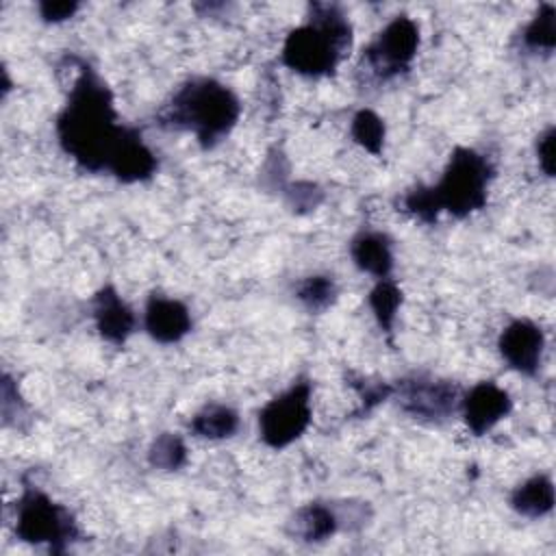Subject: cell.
<instances>
[{"label": "cell", "instance_id": "30bf717a", "mask_svg": "<svg viewBox=\"0 0 556 556\" xmlns=\"http://www.w3.org/2000/svg\"><path fill=\"white\" fill-rule=\"evenodd\" d=\"M513 408L510 395L495 382H478L460 397V410L473 434H484Z\"/></svg>", "mask_w": 556, "mask_h": 556}, {"label": "cell", "instance_id": "e0dca14e", "mask_svg": "<svg viewBox=\"0 0 556 556\" xmlns=\"http://www.w3.org/2000/svg\"><path fill=\"white\" fill-rule=\"evenodd\" d=\"M191 432L202 439H226L239 428V415L226 404H206L189 424Z\"/></svg>", "mask_w": 556, "mask_h": 556}, {"label": "cell", "instance_id": "4fadbf2b", "mask_svg": "<svg viewBox=\"0 0 556 556\" xmlns=\"http://www.w3.org/2000/svg\"><path fill=\"white\" fill-rule=\"evenodd\" d=\"M350 254L361 271H367L376 278H389L393 267V252L387 235L374 230L358 232L350 243Z\"/></svg>", "mask_w": 556, "mask_h": 556}, {"label": "cell", "instance_id": "7402d4cb", "mask_svg": "<svg viewBox=\"0 0 556 556\" xmlns=\"http://www.w3.org/2000/svg\"><path fill=\"white\" fill-rule=\"evenodd\" d=\"M337 298L334 280L328 276H308L298 287V300L308 311H324L328 308Z\"/></svg>", "mask_w": 556, "mask_h": 556}, {"label": "cell", "instance_id": "52a82bcc", "mask_svg": "<svg viewBox=\"0 0 556 556\" xmlns=\"http://www.w3.org/2000/svg\"><path fill=\"white\" fill-rule=\"evenodd\" d=\"M417 48L419 26L410 17L397 15L378 33L376 41L363 50V61L376 76L391 78L410 65Z\"/></svg>", "mask_w": 556, "mask_h": 556}, {"label": "cell", "instance_id": "6da1fadb", "mask_svg": "<svg viewBox=\"0 0 556 556\" xmlns=\"http://www.w3.org/2000/svg\"><path fill=\"white\" fill-rule=\"evenodd\" d=\"M135 132L117 124L113 96L104 80L78 61V74L56 117V137L65 154L87 172H109Z\"/></svg>", "mask_w": 556, "mask_h": 556}, {"label": "cell", "instance_id": "ffe728a7", "mask_svg": "<svg viewBox=\"0 0 556 556\" xmlns=\"http://www.w3.org/2000/svg\"><path fill=\"white\" fill-rule=\"evenodd\" d=\"M148 460L156 469L176 471L187 463V447L178 434L163 432L152 441L148 450Z\"/></svg>", "mask_w": 556, "mask_h": 556}, {"label": "cell", "instance_id": "7a4b0ae2", "mask_svg": "<svg viewBox=\"0 0 556 556\" xmlns=\"http://www.w3.org/2000/svg\"><path fill=\"white\" fill-rule=\"evenodd\" d=\"M239 113V98L226 85L213 78H191L161 109L159 124L193 132L208 150L232 130Z\"/></svg>", "mask_w": 556, "mask_h": 556}, {"label": "cell", "instance_id": "5bb4252c", "mask_svg": "<svg viewBox=\"0 0 556 556\" xmlns=\"http://www.w3.org/2000/svg\"><path fill=\"white\" fill-rule=\"evenodd\" d=\"M339 528L337 515L332 506H326L321 502H311L302 508L295 510V515L289 519V534L306 541V543H317L334 534Z\"/></svg>", "mask_w": 556, "mask_h": 556}, {"label": "cell", "instance_id": "7c38bea8", "mask_svg": "<svg viewBox=\"0 0 556 556\" xmlns=\"http://www.w3.org/2000/svg\"><path fill=\"white\" fill-rule=\"evenodd\" d=\"M93 319L100 337L115 345H122L135 328V315L130 306L111 285L102 287L93 295Z\"/></svg>", "mask_w": 556, "mask_h": 556}, {"label": "cell", "instance_id": "8fae6325", "mask_svg": "<svg viewBox=\"0 0 556 556\" xmlns=\"http://www.w3.org/2000/svg\"><path fill=\"white\" fill-rule=\"evenodd\" d=\"M143 324L154 341L176 343L191 330V315L180 300L154 293L146 304Z\"/></svg>", "mask_w": 556, "mask_h": 556}, {"label": "cell", "instance_id": "9c48e42d", "mask_svg": "<svg viewBox=\"0 0 556 556\" xmlns=\"http://www.w3.org/2000/svg\"><path fill=\"white\" fill-rule=\"evenodd\" d=\"M545 337L543 330L530 319L510 321L497 341L502 358L519 374L534 376L539 371Z\"/></svg>", "mask_w": 556, "mask_h": 556}, {"label": "cell", "instance_id": "3957f363", "mask_svg": "<svg viewBox=\"0 0 556 556\" xmlns=\"http://www.w3.org/2000/svg\"><path fill=\"white\" fill-rule=\"evenodd\" d=\"M352 43V26L337 4H311L304 26L293 28L282 46V63L302 76H328Z\"/></svg>", "mask_w": 556, "mask_h": 556}, {"label": "cell", "instance_id": "cb8c5ba5", "mask_svg": "<svg viewBox=\"0 0 556 556\" xmlns=\"http://www.w3.org/2000/svg\"><path fill=\"white\" fill-rule=\"evenodd\" d=\"M78 11V2H41L39 13L46 22H63Z\"/></svg>", "mask_w": 556, "mask_h": 556}, {"label": "cell", "instance_id": "277c9868", "mask_svg": "<svg viewBox=\"0 0 556 556\" xmlns=\"http://www.w3.org/2000/svg\"><path fill=\"white\" fill-rule=\"evenodd\" d=\"M491 178L493 165L484 154L473 148H456L441 180L426 189L437 215L447 211L454 217H467L486 204Z\"/></svg>", "mask_w": 556, "mask_h": 556}, {"label": "cell", "instance_id": "ac0fdd59", "mask_svg": "<svg viewBox=\"0 0 556 556\" xmlns=\"http://www.w3.org/2000/svg\"><path fill=\"white\" fill-rule=\"evenodd\" d=\"M523 46L530 50H545L552 52L556 43V9L545 2L539 7L530 24L521 33Z\"/></svg>", "mask_w": 556, "mask_h": 556}, {"label": "cell", "instance_id": "5b68a950", "mask_svg": "<svg viewBox=\"0 0 556 556\" xmlns=\"http://www.w3.org/2000/svg\"><path fill=\"white\" fill-rule=\"evenodd\" d=\"M15 534L33 545H48L50 552H63L78 536L72 513L50 500L43 491L26 484L15 504Z\"/></svg>", "mask_w": 556, "mask_h": 556}, {"label": "cell", "instance_id": "8992f818", "mask_svg": "<svg viewBox=\"0 0 556 556\" xmlns=\"http://www.w3.org/2000/svg\"><path fill=\"white\" fill-rule=\"evenodd\" d=\"M311 424V382L300 380L269 400L258 415V434L274 450L291 445Z\"/></svg>", "mask_w": 556, "mask_h": 556}, {"label": "cell", "instance_id": "2e32d148", "mask_svg": "<svg viewBox=\"0 0 556 556\" xmlns=\"http://www.w3.org/2000/svg\"><path fill=\"white\" fill-rule=\"evenodd\" d=\"M510 506L519 515L532 517V519L547 515L554 506V484L549 476L536 473L526 482H521L510 495Z\"/></svg>", "mask_w": 556, "mask_h": 556}, {"label": "cell", "instance_id": "603a6c76", "mask_svg": "<svg viewBox=\"0 0 556 556\" xmlns=\"http://www.w3.org/2000/svg\"><path fill=\"white\" fill-rule=\"evenodd\" d=\"M536 156L539 165L545 176H554V126H549L536 141Z\"/></svg>", "mask_w": 556, "mask_h": 556}, {"label": "cell", "instance_id": "44dd1931", "mask_svg": "<svg viewBox=\"0 0 556 556\" xmlns=\"http://www.w3.org/2000/svg\"><path fill=\"white\" fill-rule=\"evenodd\" d=\"M350 135L352 139L363 146L367 152L371 154H380L382 146H384V122L369 109H361L354 117H352V126H350Z\"/></svg>", "mask_w": 556, "mask_h": 556}, {"label": "cell", "instance_id": "9a60e30c", "mask_svg": "<svg viewBox=\"0 0 556 556\" xmlns=\"http://www.w3.org/2000/svg\"><path fill=\"white\" fill-rule=\"evenodd\" d=\"M156 167L159 163L154 152L143 143L141 132L137 130L122 148V152L115 156L109 174H113L122 182H137L150 178L156 172Z\"/></svg>", "mask_w": 556, "mask_h": 556}, {"label": "cell", "instance_id": "ba28073f", "mask_svg": "<svg viewBox=\"0 0 556 556\" xmlns=\"http://www.w3.org/2000/svg\"><path fill=\"white\" fill-rule=\"evenodd\" d=\"M397 402L402 410L415 419L439 421L450 417L460 406V389L443 380H404L397 387Z\"/></svg>", "mask_w": 556, "mask_h": 556}, {"label": "cell", "instance_id": "d6986e66", "mask_svg": "<svg viewBox=\"0 0 556 556\" xmlns=\"http://www.w3.org/2000/svg\"><path fill=\"white\" fill-rule=\"evenodd\" d=\"M402 304V291L391 278H378V285L369 291V306L384 332L393 330L397 308Z\"/></svg>", "mask_w": 556, "mask_h": 556}]
</instances>
